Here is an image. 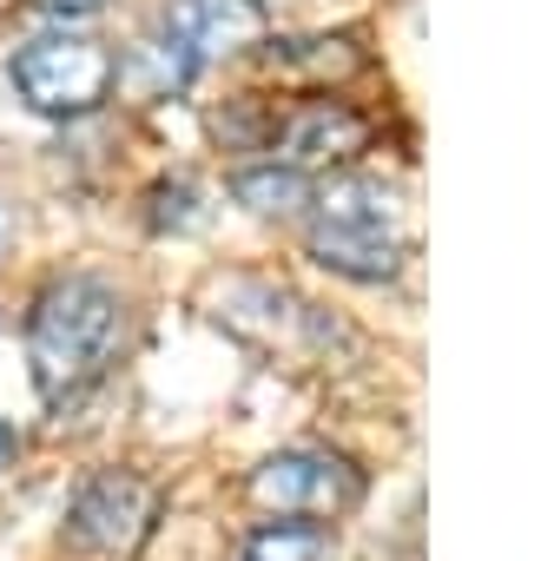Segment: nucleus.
Returning <instances> with one entry per match:
<instances>
[{
    "mask_svg": "<svg viewBox=\"0 0 541 561\" xmlns=\"http://www.w3.org/2000/svg\"><path fill=\"white\" fill-rule=\"evenodd\" d=\"M119 331H126V305L106 277L93 271H67L34 298V318H27V364H34V390L47 410H67L80 403L113 351H119Z\"/></svg>",
    "mask_w": 541,
    "mask_h": 561,
    "instance_id": "f257e3e1",
    "label": "nucleus"
},
{
    "mask_svg": "<svg viewBox=\"0 0 541 561\" xmlns=\"http://www.w3.org/2000/svg\"><path fill=\"white\" fill-rule=\"evenodd\" d=\"M311 257L350 285H383L403 271V218L377 179H331L311 198Z\"/></svg>",
    "mask_w": 541,
    "mask_h": 561,
    "instance_id": "f03ea898",
    "label": "nucleus"
},
{
    "mask_svg": "<svg viewBox=\"0 0 541 561\" xmlns=\"http://www.w3.org/2000/svg\"><path fill=\"white\" fill-rule=\"evenodd\" d=\"M113 54L87 34H34L14 47L8 73H14V93L47 113V119H87L106 93H113Z\"/></svg>",
    "mask_w": 541,
    "mask_h": 561,
    "instance_id": "7ed1b4c3",
    "label": "nucleus"
},
{
    "mask_svg": "<svg viewBox=\"0 0 541 561\" xmlns=\"http://www.w3.org/2000/svg\"><path fill=\"white\" fill-rule=\"evenodd\" d=\"M159 515V489L133 469H100L80 482L73 508H67V554L73 561H133L139 541L152 535Z\"/></svg>",
    "mask_w": 541,
    "mask_h": 561,
    "instance_id": "20e7f679",
    "label": "nucleus"
},
{
    "mask_svg": "<svg viewBox=\"0 0 541 561\" xmlns=\"http://www.w3.org/2000/svg\"><path fill=\"white\" fill-rule=\"evenodd\" d=\"M251 502L270 515H311L331 522L364 502V469L337 449H278L251 469Z\"/></svg>",
    "mask_w": 541,
    "mask_h": 561,
    "instance_id": "39448f33",
    "label": "nucleus"
},
{
    "mask_svg": "<svg viewBox=\"0 0 541 561\" xmlns=\"http://www.w3.org/2000/svg\"><path fill=\"white\" fill-rule=\"evenodd\" d=\"M370 146V119L344 100H304L298 113H285L278 126V152L285 165H337V159H357Z\"/></svg>",
    "mask_w": 541,
    "mask_h": 561,
    "instance_id": "423d86ee",
    "label": "nucleus"
},
{
    "mask_svg": "<svg viewBox=\"0 0 541 561\" xmlns=\"http://www.w3.org/2000/svg\"><path fill=\"white\" fill-rule=\"evenodd\" d=\"M165 27L205 67L218 54H244L251 41H264V8H257V0H179V8L165 14Z\"/></svg>",
    "mask_w": 541,
    "mask_h": 561,
    "instance_id": "0eeeda50",
    "label": "nucleus"
},
{
    "mask_svg": "<svg viewBox=\"0 0 541 561\" xmlns=\"http://www.w3.org/2000/svg\"><path fill=\"white\" fill-rule=\"evenodd\" d=\"M192 73H198V54H192L165 21L126 54V67H113V80H126L139 100H172L179 87H192Z\"/></svg>",
    "mask_w": 541,
    "mask_h": 561,
    "instance_id": "6e6552de",
    "label": "nucleus"
},
{
    "mask_svg": "<svg viewBox=\"0 0 541 561\" xmlns=\"http://www.w3.org/2000/svg\"><path fill=\"white\" fill-rule=\"evenodd\" d=\"M231 198L251 205V211H264V218H285V211L311 205V179L298 165H285V159H270V165H244L231 179Z\"/></svg>",
    "mask_w": 541,
    "mask_h": 561,
    "instance_id": "1a4fd4ad",
    "label": "nucleus"
},
{
    "mask_svg": "<svg viewBox=\"0 0 541 561\" xmlns=\"http://www.w3.org/2000/svg\"><path fill=\"white\" fill-rule=\"evenodd\" d=\"M324 554H331V535L318 522H264L251 528L238 561H324Z\"/></svg>",
    "mask_w": 541,
    "mask_h": 561,
    "instance_id": "9d476101",
    "label": "nucleus"
},
{
    "mask_svg": "<svg viewBox=\"0 0 541 561\" xmlns=\"http://www.w3.org/2000/svg\"><path fill=\"white\" fill-rule=\"evenodd\" d=\"M106 0H47V14H60V21H80V14H100Z\"/></svg>",
    "mask_w": 541,
    "mask_h": 561,
    "instance_id": "9b49d317",
    "label": "nucleus"
},
{
    "mask_svg": "<svg viewBox=\"0 0 541 561\" xmlns=\"http://www.w3.org/2000/svg\"><path fill=\"white\" fill-rule=\"evenodd\" d=\"M14 456H21V436H14V423H0V476L14 469Z\"/></svg>",
    "mask_w": 541,
    "mask_h": 561,
    "instance_id": "f8f14e48",
    "label": "nucleus"
}]
</instances>
